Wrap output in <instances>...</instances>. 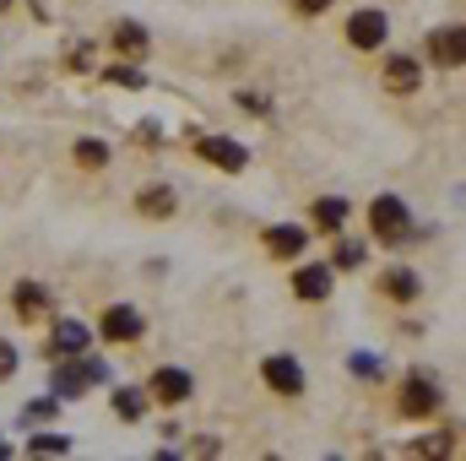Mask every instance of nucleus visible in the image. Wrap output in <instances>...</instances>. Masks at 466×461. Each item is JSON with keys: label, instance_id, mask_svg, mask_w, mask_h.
<instances>
[{"label": "nucleus", "instance_id": "nucleus-1", "mask_svg": "<svg viewBox=\"0 0 466 461\" xmlns=\"http://www.w3.org/2000/svg\"><path fill=\"white\" fill-rule=\"evenodd\" d=\"M407 223H412V207H407L401 196H374V201H369V229H374V239L401 244V239H407Z\"/></svg>", "mask_w": 466, "mask_h": 461}, {"label": "nucleus", "instance_id": "nucleus-23", "mask_svg": "<svg viewBox=\"0 0 466 461\" xmlns=\"http://www.w3.org/2000/svg\"><path fill=\"white\" fill-rule=\"evenodd\" d=\"M104 82H115V87H147V77H141V71H130V66H109V71H104Z\"/></svg>", "mask_w": 466, "mask_h": 461}, {"label": "nucleus", "instance_id": "nucleus-24", "mask_svg": "<svg viewBox=\"0 0 466 461\" xmlns=\"http://www.w3.org/2000/svg\"><path fill=\"white\" fill-rule=\"evenodd\" d=\"M348 369L352 374H363V380H374V374H380V358H374V353H352Z\"/></svg>", "mask_w": 466, "mask_h": 461}, {"label": "nucleus", "instance_id": "nucleus-11", "mask_svg": "<svg viewBox=\"0 0 466 461\" xmlns=\"http://www.w3.org/2000/svg\"><path fill=\"white\" fill-rule=\"evenodd\" d=\"M293 293L304 299V304H320V299H331V266H299L293 271Z\"/></svg>", "mask_w": 466, "mask_h": 461}, {"label": "nucleus", "instance_id": "nucleus-27", "mask_svg": "<svg viewBox=\"0 0 466 461\" xmlns=\"http://www.w3.org/2000/svg\"><path fill=\"white\" fill-rule=\"evenodd\" d=\"M293 5H299V11H304V16H315V11H331V5H337V0H293Z\"/></svg>", "mask_w": 466, "mask_h": 461}, {"label": "nucleus", "instance_id": "nucleus-13", "mask_svg": "<svg viewBox=\"0 0 466 461\" xmlns=\"http://www.w3.org/2000/svg\"><path fill=\"white\" fill-rule=\"evenodd\" d=\"M429 60H434V66H451V71L461 66V22L429 33Z\"/></svg>", "mask_w": 466, "mask_h": 461}, {"label": "nucleus", "instance_id": "nucleus-28", "mask_svg": "<svg viewBox=\"0 0 466 461\" xmlns=\"http://www.w3.org/2000/svg\"><path fill=\"white\" fill-rule=\"evenodd\" d=\"M0 456H11V446H5V440H0Z\"/></svg>", "mask_w": 466, "mask_h": 461}, {"label": "nucleus", "instance_id": "nucleus-7", "mask_svg": "<svg viewBox=\"0 0 466 461\" xmlns=\"http://www.w3.org/2000/svg\"><path fill=\"white\" fill-rule=\"evenodd\" d=\"M147 391H152L163 407H179V402H190V391H196V374H190V369H179V364H163V369H152Z\"/></svg>", "mask_w": 466, "mask_h": 461}, {"label": "nucleus", "instance_id": "nucleus-4", "mask_svg": "<svg viewBox=\"0 0 466 461\" xmlns=\"http://www.w3.org/2000/svg\"><path fill=\"white\" fill-rule=\"evenodd\" d=\"M196 152H201L212 169H223V174H244V169H249V147L233 141V136H196Z\"/></svg>", "mask_w": 466, "mask_h": 461}, {"label": "nucleus", "instance_id": "nucleus-17", "mask_svg": "<svg viewBox=\"0 0 466 461\" xmlns=\"http://www.w3.org/2000/svg\"><path fill=\"white\" fill-rule=\"evenodd\" d=\"M109 38H115L119 55H147V44H152L141 22H115V33H109Z\"/></svg>", "mask_w": 466, "mask_h": 461}, {"label": "nucleus", "instance_id": "nucleus-2", "mask_svg": "<svg viewBox=\"0 0 466 461\" xmlns=\"http://www.w3.org/2000/svg\"><path fill=\"white\" fill-rule=\"evenodd\" d=\"M385 38H390V16H385V11L363 5V11H352L348 16V44L358 49V55H374Z\"/></svg>", "mask_w": 466, "mask_h": 461}, {"label": "nucleus", "instance_id": "nucleus-19", "mask_svg": "<svg viewBox=\"0 0 466 461\" xmlns=\"http://www.w3.org/2000/svg\"><path fill=\"white\" fill-rule=\"evenodd\" d=\"M11 299H16V310H22V315H38V310L49 304V293H44L38 282H16V293H11Z\"/></svg>", "mask_w": 466, "mask_h": 461}, {"label": "nucleus", "instance_id": "nucleus-22", "mask_svg": "<svg viewBox=\"0 0 466 461\" xmlns=\"http://www.w3.org/2000/svg\"><path fill=\"white\" fill-rule=\"evenodd\" d=\"M27 451H33V456H49V451H55V456H66V451H71V440L49 429V435H33V440H27Z\"/></svg>", "mask_w": 466, "mask_h": 461}, {"label": "nucleus", "instance_id": "nucleus-21", "mask_svg": "<svg viewBox=\"0 0 466 461\" xmlns=\"http://www.w3.org/2000/svg\"><path fill=\"white\" fill-rule=\"evenodd\" d=\"M76 163H82V169H104V163H109V147L87 136V141H76Z\"/></svg>", "mask_w": 466, "mask_h": 461}, {"label": "nucleus", "instance_id": "nucleus-16", "mask_svg": "<svg viewBox=\"0 0 466 461\" xmlns=\"http://www.w3.org/2000/svg\"><path fill=\"white\" fill-rule=\"evenodd\" d=\"M418 288H423V282H418V271H412V266H390V271H385V293H390V299L412 304V299H418Z\"/></svg>", "mask_w": 466, "mask_h": 461}, {"label": "nucleus", "instance_id": "nucleus-10", "mask_svg": "<svg viewBox=\"0 0 466 461\" xmlns=\"http://www.w3.org/2000/svg\"><path fill=\"white\" fill-rule=\"evenodd\" d=\"M266 250H271V261H299V255L309 250V229L277 223V229H266Z\"/></svg>", "mask_w": 466, "mask_h": 461}, {"label": "nucleus", "instance_id": "nucleus-14", "mask_svg": "<svg viewBox=\"0 0 466 461\" xmlns=\"http://www.w3.org/2000/svg\"><path fill=\"white\" fill-rule=\"evenodd\" d=\"M309 218H315V229H326V233H342V223L352 218V207L342 201V196H320V201L309 207Z\"/></svg>", "mask_w": 466, "mask_h": 461}, {"label": "nucleus", "instance_id": "nucleus-20", "mask_svg": "<svg viewBox=\"0 0 466 461\" xmlns=\"http://www.w3.org/2000/svg\"><path fill=\"white\" fill-rule=\"evenodd\" d=\"M363 261H369V244L363 239H342L337 244V271H358Z\"/></svg>", "mask_w": 466, "mask_h": 461}, {"label": "nucleus", "instance_id": "nucleus-8", "mask_svg": "<svg viewBox=\"0 0 466 461\" xmlns=\"http://www.w3.org/2000/svg\"><path fill=\"white\" fill-rule=\"evenodd\" d=\"M260 380H266L277 396H304V369H299V358H288V353H271V358L260 364Z\"/></svg>", "mask_w": 466, "mask_h": 461}, {"label": "nucleus", "instance_id": "nucleus-3", "mask_svg": "<svg viewBox=\"0 0 466 461\" xmlns=\"http://www.w3.org/2000/svg\"><path fill=\"white\" fill-rule=\"evenodd\" d=\"M440 402H445V391H440L429 374H412V380H401V396H396L401 418H429V413H440Z\"/></svg>", "mask_w": 466, "mask_h": 461}, {"label": "nucleus", "instance_id": "nucleus-9", "mask_svg": "<svg viewBox=\"0 0 466 461\" xmlns=\"http://www.w3.org/2000/svg\"><path fill=\"white\" fill-rule=\"evenodd\" d=\"M174 212H179L174 185H147V190L136 196V218H147V223H168Z\"/></svg>", "mask_w": 466, "mask_h": 461}, {"label": "nucleus", "instance_id": "nucleus-29", "mask_svg": "<svg viewBox=\"0 0 466 461\" xmlns=\"http://www.w3.org/2000/svg\"><path fill=\"white\" fill-rule=\"evenodd\" d=\"M5 5H11V0H0V11H5Z\"/></svg>", "mask_w": 466, "mask_h": 461}, {"label": "nucleus", "instance_id": "nucleus-18", "mask_svg": "<svg viewBox=\"0 0 466 461\" xmlns=\"http://www.w3.org/2000/svg\"><path fill=\"white\" fill-rule=\"evenodd\" d=\"M115 413L125 418V424H141V418H147V391L119 385V391H115Z\"/></svg>", "mask_w": 466, "mask_h": 461}, {"label": "nucleus", "instance_id": "nucleus-25", "mask_svg": "<svg viewBox=\"0 0 466 461\" xmlns=\"http://www.w3.org/2000/svg\"><path fill=\"white\" fill-rule=\"evenodd\" d=\"M16 364H22V358H16V347L0 343V380H11V374H16Z\"/></svg>", "mask_w": 466, "mask_h": 461}, {"label": "nucleus", "instance_id": "nucleus-5", "mask_svg": "<svg viewBox=\"0 0 466 461\" xmlns=\"http://www.w3.org/2000/svg\"><path fill=\"white\" fill-rule=\"evenodd\" d=\"M98 332H104V343H141V332H147V315L136 310V304H109L104 310V321H98Z\"/></svg>", "mask_w": 466, "mask_h": 461}, {"label": "nucleus", "instance_id": "nucleus-6", "mask_svg": "<svg viewBox=\"0 0 466 461\" xmlns=\"http://www.w3.org/2000/svg\"><path fill=\"white\" fill-rule=\"evenodd\" d=\"M98 380H109V364H104V358H82V353H76V364L55 369V391H60V396H82V391L98 385Z\"/></svg>", "mask_w": 466, "mask_h": 461}, {"label": "nucleus", "instance_id": "nucleus-12", "mask_svg": "<svg viewBox=\"0 0 466 461\" xmlns=\"http://www.w3.org/2000/svg\"><path fill=\"white\" fill-rule=\"evenodd\" d=\"M87 326L82 321H55V332H49V358H76V353H87Z\"/></svg>", "mask_w": 466, "mask_h": 461}, {"label": "nucleus", "instance_id": "nucleus-15", "mask_svg": "<svg viewBox=\"0 0 466 461\" xmlns=\"http://www.w3.org/2000/svg\"><path fill=\"white\" fill-rule=\"evenodd\" d=\"M418 77H423V71H418V60H407V55H396V60L385 66V87H390V93H418Z\"/></svg>", "mask_w": 466, "mask_h": 461}, {"label": "nucleus", "instance_id": "nucleus-26", "mask_svg": "<svg viewBox=\"0 0 466 461\" xmlns=\"http://www.w3.org/2000/svg\"><path fill=\"white\" fill-rule=\"evenodd\" d=\"M22 418H27V424H33V418H55V396H49V402H33Z\"/></svg>", "mask_w": 466, "mask_h": 461}]
</instances>
